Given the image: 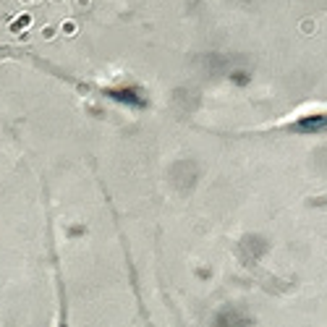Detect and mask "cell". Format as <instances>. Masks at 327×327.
I'll return each mask as SVG.
<instances>
[{
    "instance_id": "cell-1",
    "label": "cell",
    "mask_w": 327,
    "mask_h": 327,
    "mask_svg": "<svg viewBox=\"0 0 327 327\" xmlns=\"http://www.w3.org/2000/svg\"><path fill=\"white\" fill-rule=\"evenodd\" d=\"M215 327H252V317L238 306H225L215 317Z\"/></svg>"
},
{
    "instance_id": "cell-3",
    "label": "cell",
    "mask_w": 327,
    "mask_h": 327,
    "mask_svg": "<svg viewBox=\"0 0 327 327\" xmlns=\"http://www.w3.org/2000/svg\"><path fill=\"white\" fill-rule=\"evenodd\" d=\"M55 3H58V0H55Z\"/></svg>"
},
{
    "instance_id": "cell-2",
    "label": "cell",
    "mask_w": 327,
    "mask_h": 327,
    "mask_svg": "<svg viewBox=\"0 0 327 327\" xmlns=\"http://www.w3.org/2000/svg\"><path fill=\"white\" fill-rule=\"evenodd\" d=\"M42 37H45V40H47V37H52V26H45V29H42Z\"/></svg>"
}]
</instances>
